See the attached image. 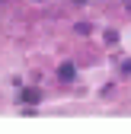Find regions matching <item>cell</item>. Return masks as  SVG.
<instances>
[{
    "mask_svg": "<svg viewBox=\"0 0 131 134\" xmlns=\"http://www.w3.org/2000/svg\"><path fill=\"white\" fill-rule=\"evenodd\" d=\"M61 77H64V80H70V77H74V67H70V64H64V67H61Z\"/></svg>",
    "mask_w": 131,
    "mask_h": 134,
    "instance_id": "obj_1",
    "label": "cell"
},
{
    "mask_svg": "<svg viewBox=\"0 0 131 134\" xmlns=\"http://www.w3.org/2000/svg\"><path fill=\"white\" fill-rule=\"evenodd\" d=\"M23 99H26V102H39V93H32V90H26V93H23Z\"/></svg>",
    "mask_w": 131,
    "mask_h": 134,
    "instance_id": "obj_2",
    "label": "cell"
}]
</instances>
